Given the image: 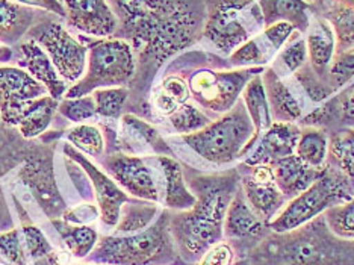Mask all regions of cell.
<instances>
[{
	"label": "cell",
	"instance_id": "obj_1",
	"mask_svg": "<svg viewBox=\"0 0 354 265\" xmlns=\"http://www.w3.org/2000/svg\"><path fill=\"white\" fill-rule=\"evenodd\" d=\"M117 34L141 62L159 67L203 34L206 0H112Z\"/></svg>",
	"mask_w": 354,
	"mask_h": 265
},
{
	"label": "cell",
	"instance_id": "obj_2",
	"mask_svg": "<svg viewBox=\"0 0 354 265\" xmlns=\"http://www.w3.org/2000/svg\"><path fill=\"white\" fill-rule=\"evenodd\" d=\"M196 203L191 210L170 214L171 234L183 261L196 262L209 247L223 241L227 208L241 185L238 168L197 174L187 181Z\"/></svg>",
	"mask_w": 354,
	"mask_h": 265
},
{
	"label": "cell",
	"instance_id": "obj_3",
	"mask_svg": "<svg viewBox=\"0 0 354 265\" xmlns=\"http://www.w3.org/2000/svg\"><path fill=\"white\" fill-rule=\"evenodd\" d=\"M177 255L170 211L164 210L141 232L102 237L86 261L97 265H171Z\"/></svg>",
	"mask_w": 354,
	"mask_h": 265
},
{
	"label": "cell",
	"instance_id": "obj_4",
	"mask_svg": "<svg viewBox=\"0 0 354 265\" xmlns=\"http://www.w3.org/2000/svg\"><path fill=\"white\" fill-rule=\"evenodd\" d=\"M189 150L214 165L243 161L254 147V126L243 100L194 134L179 135Z\"/></svg>",
	"mask_w": 354,
	"mask_h": 265
},
{
	"label": "cell",
	"instance_id": "obj_5",
	"mask_svg": "<svg viewBox=\"0 0 354 265\" xmlns=\"http://www.w3.org/2000/svg\"><path fill=\"white\" fill-rule=\"evenodd\" d=\"M353 196L354 179L327 163L319 178L309 188L289 200L280 214L270 223V229L274 234L299 229L317 217L324 215L332 208L348 202Z\"/></svg>",
	"mask_w": 354,
	"mask_h": 265
},
{
	"label": "cell",
	"instance_id": "obj_6",
	"mask_svg": "<svg viewBox=\"0 0 354 265\" xmlns=\"http://www.w3.org/2000/svg\"><path fill=\"white\" fill-rule=\"evenodd\" d=\"M263 29L257 0H206L202 37L220 53L230 56Z\"/></svg>",
	"mask_w": 354,
	"mask_h": 265
},
{
	"label": "cell",
	"instance_id": "obj_7",
	"mask_svg": "<svg viewBox=\"0 0 354 265\" xmlns=\"http://www.w3.org/2000/svg\"><path fill=\"white\" fill-rule=\"evenodd\" d=\"M136 71L132 46L123 38H97L88 46L84 76L68 88L66 98H82L100 88L126 86Z\"/></svg>",
	"mask_w": 354,
	"mask_h": 265
},
{
	"label": "cell",
	"instance_id": "obj_8",
	"mask_svg": "<svg viewBox=\"0 0 354 265\" xmlns=\"http://www.w3.org/2000/svg\"><path fill=\"white\" fill-rule=\"evenodd\" d=\"M263 70V67L198 68L187 80L191 99H194L198 108L207 111V116L212 112L218 118L236 105L248 80Z\"/></svg>",
	"mask_w": 354,
	"mask_h": 265
},
{
	"label": "cell",
	"instance_id": "obj_9",
	"mask_svg": "<svg viewBox=\"0 0 354 265\" xmlns=\"http://www.w3.org/2000/svg\"><path fill=\"white\" fill-rule=\"evenodd\" d=\"M102 164L129 196L158 205L162 202V173L158 155L140 156L118 152L104 158Z\"/></svg>",
	"mask_w": 354,
	"mask_h": 265
},
{
	"label": "cell",
	"instance_id": "obj_10",
	"mask_svg": "<svg viewBox=\"0 0 354 265\" xmlns=\"http://www.w3.org/2000/svg\"><path fill=\"white\" fill-rule=\"evenodd\" d=\"M29 39L43 47L66 82L76 84L86 68L88 47L79 43L59 21L38 23L29 30Z\"/></svg>",
	"mask_w": 354,
	"mask_h": 265
},
{
	"label": "cell",
	"instance_id": "obj_11",
	"mask_svg": "<svg viewBox=\"0 0 354 265\" xmlns=\"http://www.w3.org/2000/svg\"><path fill=\"white\" fill-rule=\"evenodd\" d=\"M236 168L247 203L265 223L270 224L288 203L286 197L276 185L271 165H247L241 163Z\"/></svg>",
	"mask_w": 354,
	"mask_h": 265
},
{
	"label": "cell",
	"instance_id": "obj_12",
	"mask_svg": "<svg viewBox=\"0 0 354 265\" xmlns=\"http://www.w3.org/2000/svg\"><path fill=\"white\" fill-rule=\"evenodd\" d=\"M64 154L82 167V170L90 178L95 192V199H97L102 223L108 228H115L123 205L132 197H129L127 192L109 174L104 173L102 168L94 165L90 159L84 156L82 152L67 144V146H64Z\"/></svg>",
	"mask_w": 354,
	"mask_h": 265
},
{
	"label": "cell",
	"instance_id": "obj_13",
	"mask_svg": "<svg viewBox=\"0 0 354 265\" xmlns=\"http://www.w3.org/2000/svg\"><path fill=\"white\" fill-rule=\"evenodd\" d=\"M68 26L94 38L117 35L120 21L108 0H62Z\"/></svg>",
	"mask_w": 354,
	"mask_h": 265
},
{
	"label": "cell",
	"instance_id": "obj_14",
	"mask_svg": "<svg viewBox=\"0 0 354 265\" xmlns=\"http://www.w3.org/2000/svg\"><path fill=\"white\" fill-rule=\"evenodd\" d=\"M21 181L26 183L38 205L43 208L50 220L62 217L66 205L56 187L52 159L47 155H30L20 172Z\"/></svg>",
	"mask_w": 354,
	"mask_h": 265
},
{
	"label": "cell",
	"instance_id": "obj_15",
	"mask_svg": "<svg viewBox=\"0 0 354 265\" xmlns=\"http://www.w3.org/2000/svg\"><path fill=\"white\" fill-rule=\"evenodd\" d=\"M294 30L295 29L288 23H276V25L265 28L229 56L230 66L233 68H265L276 58V55Z\"/></svg>",
	"mask_w": 354,
	"mask_h": 265
},
{
	"label": "cell",
	"instance_id": "obj_16",
	"mask_svg": "<svg viewBox=\"0 0 354 265\" xmlns=\"http://www.w3.org/2000/svg\"><path fill=\"white\" fill-rule=\"evenodd\" d=\"M58 103L59 100L47 94L39 99L0 107V118L6 125L17 126L23 138L30 140L47 131L55 111H58Z\"/></svg>",
	"mask_w": 354,
	"mask_h": 265
},
{
	"label": "cell",
	"instance_id": "obj_17",
	"mask_svg": "<svg viewBox=\"0 0 354 265\" xmlns=\"http://www.w3.org/2000/svg\"><path fill=\"white\" fill-rule=\"evenodd\" d=\"M300 126L274 122L267 132L257 138L254 147L241 161L247 165H271L281 158L295 155L300 138Z\"/></svg>",
	"mask_w": 354,
	"mask_h": 265
},
{
	"label": "cell",
	"instance_id": "obj_18",
	"mask_svg": "<svg viewBox=\"0 0 354 265\" xmlns=\"http://www.w3.org/2000/svg\"><path fill=\"white\" fill-rule=\"evenodd\" d=\"M270 224L265 223L259 215H257L252 206L247 203L245 196L241 185L233 196L232 202L227 208L226 219L223 224V235L229 239H254L259 243L268 235Z\"/></svg>",
	"mask_w": 354,
	"mask_h": 265
},
{
	"label": "cell",
	"instance_id": "obj_19",
	"mask_svg": "<svg viewBox=\"0 0 354 265\" xmlns=\"http://www.w3.org/2000/svg\"><path fill=\"white\" fill-rule=\"evenodd\" d=\"M20 67L25 68L30 76H34L39 84H43L53 99L59 100L66 98V93L68 91L67 82L61 77L43 47L29 39V42L20 44Z\"/></svg>",
	"mask_w": 354,
	"mask_h": 265
},
{
	"label": "cell",
	"instance_id": "obj_20",
	"mask_svg": "<svg viewBox=\"0 0 354 265\" xmlns=\"http://www.w3.org/2000/svg\"><path fill=\"white\" fill-rule=\"evenodd\" d=\"M262 82L267 93L272 122L297 123L303 118V107L299 98L274 70L265 67Z\"/></svg>",
	"mask_w": 354,
	"mask_h": 265
},
{
	"label": "cell",
	"instance_id": "obj_21",
	"mask_svg": "<svg viewBox=\"0 0 354 265\" xmlns=\"http://www.w3.org/2000/svg\"><path fill=\"white\" fill-rule=\"evenodd\" d=\"M158 163L162 173V203L168 211L180 212L191 210L196 203V196L189 190L183 167L174 156L158 155Z\"/></svg>",
	"mask_w": 354,
	"mask_h": 265
},
{
	"label": "cell",
	"instance_id": "obj_22",
	"mask_svg": "<svg viewBox=\"0 0 354 265\" xmlns=\"http://www.w3.org/2000/svg\"><path fill=\"white\" fill-rule=\"evenodd\" d=\"M308 64L313 73L324 84L327 70L336 52V42L332 26L326 19H313L306 30Z\"/></svg>",
	"mask_w": 354,
	"mask_h": 265
},
{
	"label": "cell",
	"instance_id": "obj_23",
	"mask_svg": "<svg viewBox=\"0 0 354 265\" xmlns=\"http://www.w3.org/2000/svg\"><path fill=\"white\" fill-rule=\"evenodd\" d=\"M271 168L274 173L276 185L288 202L309 188L323 172V168L318 170V168L306 165L297 155L276 161L274 164H271Z\"/></svg>",
	"mask_w": 354,
	"mask_h": 265
},
{
	"label": "cell",
	"instance_id": "obj_24",
	"mask_svg": "<svg viewBox=\"0 0 354 265\" xmlns=\"http://www.w3.org/2000/svg\"><path fill=\"white\" fill-rule=\"evenodd\" d=\"M47 88L21 67L0 66V107L39 99Z\"/></svg>",
	"mask_w": 354,
	"mask_h": 265
},
{
	"label": "cell",
	"instance_id": "obj_25",
	"mask_svg": "<svg viewBox=\"0 0 354 265\" xmlns=\"http://www.w3.org/2000/svg\"><path fill=\"white\" fill-rule=\"evenodd\" d=\"M122 138L123 144L129 146L131 155H136L138 150H147L149 154L174 156L156 127L133 114H124L122 118Z\"/></svg>",
	"mask_w": 354,
	"mask_h": 265
},
{
	"label": "cell",
	"instance_id": "obj_26",
	"mask_svg": "<svg viewBox=\"0 0 354 265\" xmlns=\"http://www.w3.org/2000/svg\"><path fill=\"white\" fill-rule=\"evenodd\" d=\"M265 28L288 23L304 35L310 25V5L306 0H257Z\"/></svg>",
	"mask_w": 354,
	"mask_h": 265
},
{
	"label": "cell",
	"instance_id": "obj_27",
	"mask_svg": "<svg viewBox=\"0 0 354 265\" xmlns=\"http://www.w3.org/2000/svg\"><path fill=\"white\" fill-rule=\"evenodd\" d=\"M37 12L11 0H0V42L5 44L19 43L35 26Z\"/></svg>",
	"mask_w": 354,
	"mask_h": 265
},
{
	"label": "cell",
	"instance_id": "obj_28",
	"mask_svg": "<svg viewBox=\"0 0 354 265\" xmlns=\"http://www.w3.org/2000/svg\"><path fill=\"white\" fill-rule=\"evenodd\" d=\"M241 100L244 102V107L247 109V114L250 117L252 123L254 126V144L257 138L267 132L272 122L270 105L267 99V93H265V86L262 82V73L256 75L248 80L243 94H241Z\"/></svg>",
	"mask_w": 354,
	"mask_h": 265
},
{
	"label": "cell",
	"instance_id": "obj_29",
	"mask_svg": "<svg viewBox=\"0 0 354 265\" xmlns=\"http://www.w3.org/2000/svg\"><path fill=\"white\" fill-rule=\"evenodd\" d=\"M159 214L160 211L158 203L132 197L122 208L120 220L114 228L115 235L136 234V232L147 229L158 219Z\"/></svg>",
	"mask_w": 354,
	"mask_h": 265
},
{
	"label": "cell",
	"instance_id": "obj_30",
	"mask_svg": "<svg viewBox=\"0 0 354 265\" xmlns=\"http://www.w3.org/2000/svg\"><path fill=\"white\" fill-rule=\"evenodd\" d=\"M300 129V138L297 143L295 155L306 165L321 170V168L326 167L328 158V134L315 126H304Z\"/></svg>",
	"mask_w": 354,
	"mask_h": 265
},
{
	"label": "cell",
	"instance_id": "obj_31",
	"mask_svg": "<svg viewBox=\"0 0 354 265\" xmlns=\"http://www.w3.org/2000/svg\"><path fill=\"white\" fill-rule=\"evenodd\" d=\"M52 224L58 230L70 253L77 259H86L99 243L97 230L85 226V224H71L58 219L52 220Z\"/></svg>",
	"mask_w": 354,
	"mask_h": 265
},
{
	"label": "cell",
	"instance_id": "obj_32",
	"mask_svg": "<svg viewBox=\"0 0 354 265\" xmlns=\"http://www.w3.org/2000/svg\"><path fill=\"white\" fill-rule=\"evenodd\" d=\"M304 64H308V46L301 32L294 30L281 47L276 58L271 62V68L281 77L294 76Z\"/></svg>",
	"mask_w": 354,
	"mask_h": 265
},
{
	"label": "cell",
	"instance_id": "obj_33",
	"mask_svg": "<svg viewBox=\"0 0 354 265\" xmlns=\"http://www.w3.org/2000/svg\"><path fill=\"white\" fill-rule=\"evenodd\" d=\"M326 20L332 26L336 42V52H347L354 49V3L341 0L327 12Z\"/></svg>",
	"mask_w": 354,
	"mask_h": 265
},
{
	"label": "cell",
	"instance_id": "obj_34",
	"mask_svg": "<svg viewBox=\"0 0 354 265\" xmlns=\"http://www.w3.org/2000/svg\"><path fill=\"white\" fill-rule=\"evenodd\" d=\"M332 107L319 108L312 112L310 116L303 117L301 123L303 126H315L324 129V126L330 123V120L337 118L339 120V129L342 127H353L354 129V90L345 94V98H339L337 105L332 102Z\"/></svg>",
	"mask_w": 354,
	"mask_h": 265
},
{
	"label": "cell",
	"instance_id": "obj_35",
	"mask_svg": "<svg viewBox=\"0 0 354 265\" xmlns=\"http://www.w3.org/2000/svg\"><path fill=\"white\" fill-rule=\"evenodd\" d=\"M327 163L354 179V129L342 127L332 132L328 140Z\"/></svg>",
	"mask_w": 354,
	"mask_h": 265
},
{
	"label": "cell",
	"instance_id": "obj_36",
	"mask_svg": "<svg viewBox=\"0 0 354 265\" xmlns=\"http://www.w3.org/2000/svg\"><path fill=\"white\" fill-rule=\"evenodd\" d=\"M191 93L185 77L167 76L155 95V109L160 116L168 117L183 103L189 102Z\"/></svg>",
	"mask_w": 354,
	"mask_h": 265
},
{
	"label": "cell",
	"instance_id": "obj_37",
	"mask_svg": "<svg viewBox=\"0 0 354 265\" xmlns=\"http://www.w3.org/2000/svg\"><path fill=\"white\" fill-rule=\"evenodd\" d=\"M167 118L171 129L179 135L194 134L212 122V118L202 108L189 102L183 103Z\"/></svg>",
	"mask_w": 354,
	"mask_h": 265
},
{
	"label": "cell",
	"instance_id": "obj_38",
	"mask_svg": "<svg viewBox=\"0 0 354 265\" xmlns=\"http://www.w3.org/2000/svg\"><path fill=\"white\" fill-rule=\"evenodd\" d=\"M354 79V49L335 53L326 73L324 85L333 94L342 91Z\"/></svg>",
	"mask_w": 354,
	"mask_h": 265
},
{
	"label": "cell",
	"instance_id": "obj_39",
	"mask_svg": "<svg viewBox=\"0 0 354 265\" xmlns=\"http://www.w3.org/2000/svg\"><path fill=\"white\" fill-rule=\"evenodd\" d=\"M127 86H115V88H100L93 93L95 102V111L97 116L106 120H118L123 114L126 102L129 99Z\"/></svg>",
	"mask_w": 354,
	"mask_h": 265
},
{
	"label": "cell",
	"instance_id": "obj_40",
	"mask_svg": "<svg viewBox=\"0 0 354 265\" xmlns=\"http://www.w3.org/2000/svg\"><path fill=\"white\" fill-rule=\"evenodd\" d=\"M67 140L75 149L90 156H102L104 152V140L97 126L79 125L67 132Z\"/></svg>",
	"mask_w": 354,
	"mask_h": 265
},
{
	"label": "cell",
	"instance_id": "obj_41",
	"mask_svg": "<svg viewBox=\"0 0 354 265\" xmlns=\"http://www.w3.org/2000/svg\"><path fill=\"white\" fill-rule=\"evenodd\" d=\"M324 219L332 234L342 239L354 241V196L348 202L326 211Z\"/></svg>",
	"mask_w": 354,
	"mask_h": 265
},
{
	"label": "cell",
	"instance_id": "obj_42",
	"mask_svg": "<svg viewBox=\"0 0 354 265\" xmlns=\"http://www.w3.org/2000/svg\"><path fill=\"white\" fill-rule=\"evenodd\" d=\"M58 112L67 118L68 122L73 123H84L88 120H93L97 117V111H95V102L93 94L82 95V98H64L58 103Z\"/></svg>",
	"mask_w": 354,
	"mask_h": 265
},
{
	"label": "cell",
	"instance_id": "obj_43",
	"mask_svg": "<svg viewBox=\"0 0 354 265\" xmlns=\"http://www.w3.org/2000/svg\"><path fill=\"white\" fill-rule=\"evenodd\" d=\"M26 247L20 232L12 229L0 234V261L6 265H28Z\"/></svg>",
	"mask_w": 354,
	"mask_h": 265
},
{
	"label": "cell",
	"instance_id": "obj_44",
	"mask_svg": "<svg viewBox=\"0 0 354 265\" xmlns=\"http://www.w3.org/2000/svg\"><path fill=\"white\" fill-rule=\"evenodd\" d=\"M21 237L23 241H25L26 252L30 258L41 259L44 256L50 255L52 246L49 244L46 235L37 226H30V224L29 226H23Z\"/></svg>",
	"mask_w": 354,
	"mask_h": 265
},
{
	"label": "cell",
	"instance_id": "obj_45",
	"mask_svg": "<svg viewBox=\"0 0 354 265\" xmlns=\"http://www.w3.org/2000/svg\"><path fill=\"white\" fill-rule=\"evenodd\" d=\"M233 259H235V250L230 244L220 241L202 255L198 265H232Z\"/></svg>",
	"mask_w": 354,
	"mask_h": 265
},
{
	"label": "cell",
	"instance_id": "obj_46",
	"mask_svg": "<svg viewBox=\"0 0 354 265\" xmlns=\"http://www.w3.org/2000/svg\"><path fill=\"white\" fill-rule=\"evenodd\" d=\"M97 217V210L93 205H80L71 211H64L62 220L71 224H85Z\"/></svg>",
	"mask_w": 354,
	"mask_h": 265
},
{
	"label": "cell",
	"instance_id": "obj_47",
	"mask_svg": "<svg viewBox=\"0 0 354 265\" xmlns=\"http://www.w3.org/2000/svg\"><path fill=\"white\" fill-rule=\"evenodd\" d=\"M11 2L28 6V8H34V10H43L53 15H61V17L66 15L61 0H11Z\"/></svg>",
	"mask_w": 354,
	"mask_h": 265
},
{
	"label": "cell",
	"instance_id": "obj_48",
	"mask_svg": "<svg viewBox=\"0 0 354 265\" xmlns=\"http://www.w3.org/2000/svg\"><path fill=\"white\" fill-rule=\"evenodd\" d=\"M235 265H250V262H248V259H243V261H239V262H236Z\"/></svg>",
	"mask_w": 354,
	"mask_h": 265
},
{
	"label": "cell",
	"instance_id": "obj_49",
	"mask_svg": "<svg viewBox=\"0 0 354 265\" xmlns=\"http://www.w3.org/2000/svg\"><path fill=\"white\" fill-rule=\"evenodd\" d=\"M61 2H62V0H61Z\"/></svg>",
	"mask_w": 354,
	"mask_h": 265
},
{
	"label": "cell",
	"instance_id": "obj_50",
	"mask_svg": "<svg viewBox=\"0 0 354 265\" xmlns=\"http://www.w3.org/2000/svg\"><path fill=\"white\" fill-rule=\"evenodd\" d=\"M95 265H97V264H95Z\"/></svg>",
	"mask_w": 354,
	"mask_h": 265
}]
</instances>
